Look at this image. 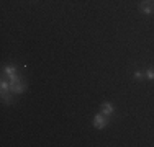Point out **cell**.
Returning <instances> with one entry per match:
<instances>
[{
    "label": "cell",
    "mask_w": 154,
    "mask_h": 147,
    "mask_svg": "<svg viewBox=\"0 0 154 147\" xmlns=\"http://www.w3.org/2000/svg\"><path fill=\"white\" fill-rule=\"evenodd\" d=\"M10 90L15 92V93H21V92H25V83L18 77H15V79L10 80Z\"/></svg>",
    "instance_id": "1"
},
{
    "label": "cell",
    "mask_w": 154,
    "mask_h": 147,
    "mask_svg": "<svg viewBox=\"0 0 154 147\" xmlns=\"http://www.w3.org/2000/svg\"><path fill=\"white\" fill-rule=\"evenodd\" d=\"M8 92H2V101L3 103H12V95H10Z\"/></svg>",
    "instance_id": "5"
},
{
    "label": "cell",
    "mask_w": 154,
    "mask_h": 147,
    "mask_svg": "<svg viewBox=\"0 0 154 147\" xmlns=\"http://www.w3.org/2000/svg\"><path fill=\"white\" fill-rule=\"evenodd\" d=\"M102 113H103V115H112L113 113V106H112V103H103V105H102Z\"/></svg>",
    "instance_id": "4"
},
{
    "label": "cell",
    "mask_w": 154,
    "mask_h": 147,
    "mask_svg": "<svg viewBox=\"0 0 154 147\" xmlns=\"http://www.w3.org/2000/svg\"><path fill=\"white\" fill-rule=\"evenodd\" d=\"M146 75H148V79H149V80H154V69H148Z\"/></svg>",
    "instance_id": "6"
},
{
    "label": "cell",
    "mask_w": 154,
    "mask_h": 147,
    "mask_svg": "<svg viewBox=\"0 0 154 147\" xmlns=\"http://www.w3.org/2000/svg\"><path fill=\"white\" fill-rule=\"evenodd\" d=\"M134 79H136V80H141V79H143V74H141V72H136V74H134Z\"/></svg>",
    "instance_id": "7"
},
{
    "label": "cell",
    "mask_w": 154,
    "mask_h": 147,
    "mask_svg": "<svg viewBox=\"0 0 154 147\" xmlns=\"http://www.w3.org/2000/svg\"><path fill=\"white\" fill-rule=\"evenodd\" d=\"M94 126L98 128V129H103V128L107 126V118L102 116V115H97L94 118Z\"/></svg>",
    "instance_id": "3"
},
{
    "label": "cell",
    "mask_w": 154,
    "mask_h": 147,
    "mask_svg": "<svg viewBox=\"0 0 154 147\" xmlns=\"http://www.w3.org/2000/svg\"><path fill=\"white\" fill-rule=\"evenodd\" d=\"M139 10L144 15H152L154 13V0H144V2L139 5Z\"/></svg>",
    "instance_id": "2"
}]
</instances>
